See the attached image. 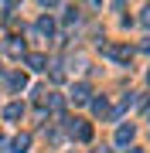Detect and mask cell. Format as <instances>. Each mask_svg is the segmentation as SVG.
<instances>
[{
  "instance_id": "obj_10",
  "label": "cell",
  "mask_w": 150,
  "mask_h": 153,
  "mask_svg": "<svg viewBox=\"0 0 150 153\" xmlns=\"http://www.w3.org/2000/svg\"><path fill=\"white\" fill-rule=\"evenodd\" d=\"M133 153H143V150H133Z\"/></svg>"
},
{
  "instance_id": "obj_6",
  "label": "cell",
  "mask_w": 150,
  "mask_h": 153,
  "mask_svg": "<svg viewBox=\"0 0 150 153\" xmlns=\"http://www.w3.org/2000/svg\"><path fill=\"white\" fill-rule=\"evenodd\" d=\"M28 65H31V68H45V58H41V55H31Z\"/></svg>"
},
{
  "instance_id": "obj_5",
  "label": "cell",
  "mask_w": 150,
  "mask_h": 153,
  "mask_svg": "<svg viewBox=\"0 0 150 153\" xmlns=\"http://www.w3.org/2000/svg\"><path fill=\"white\" fill-rule=\"evenodd\" d=\"M38 31H41V34H51V31H55V24H51L48 17H41V21H38Z\"/></svg>"
},
{
  "instance_id": "obj_4",
  "label": "cell",
  "mask_w": 150,
  "mask_h": 153,
  "mask_svg": "<svg viewBox=\"0 0 150 153\" xmlns=\"http://www.w3.org/2000/svg\"><path fill=\"white\" fill-rule=\"evenodd\" d=\"M130 140H133V126H123L116 133V143H130Z\"/></svg>"
},
{
  "instance_id": "obj_2",
  "label": "cell",
  "mask_w": 150,
  "mask_h": 153,
  "mask_svg": "<svg viewBox=\"0 0 150 153\" xmlns=\"http://www.w3.org/2000/svg\"><path fill=\"white\" fill-rule=\"evenodd\" d=\"M4 116H7V119H17V116H24V105H21V102H10V105L4 109Z\"/></svg>"
},
{
  "instance_id": "obj_1",
  "label": "cell",
  "mask_w": 150,
  "mask_h": 153,
  "mask_svg": "<svg viewBox=\"0 0 150 153\" xmlns=\"http://www.w3.org/2000/svg\"><path fill=\"white\" fill-rule=\"evenodd\" d=\"M10 153H28V146H31V136H14V143H10Z\"/></svg>"
},
{
  "instance_id": "obj_3",
  "label": "cell",
  "mask_w": 150,
  "mask_h": 153,
  "mask_svg": "<svg viewBox=\"0 0 150 153\" xmlns=\"http://www.w3.org/2000/svg\"><path fill=\"white\" fill-rule=\"evenodd\" d=\"M72 99H75V102H85V99H89V85H75L72 88Z\"/></svg>"
},
{
  "instance_id": "obj_8",
  "label": "cell",
  "mask_w": 150,
  "mask_h": 153,
  "mask_svg": "<svg viewBox=\"0 0 150 153\" xmlns=\"http://www.w3.org/2000/svg\"><path fill=\"white\" fill-rule=\"evenodd\" d=\"M10 55H14V58H17V55H24V44H21V41H14V44H10Z\"/></svg>"
},
{
  "instance_id": "obj_7",
  "label": "cell",
  "mask_w": 150,
  "mask_h": 153,
  "mask_svg": "<svg viewBox=\"0 0 150 153\" xmlns=\"http://www.w3.org/2000/svg\"><path fill=\"white\" fill-rule=\"evenodd\" d=\"M10 85H14V88H24V85H28V78H24V75H14Z\"/></svg>"
},
{
  "instance_id": "obj_9",
  "label": "cell",
  "mask_w": 150,
  "mask_h": 153,
  "mask_svg": "<svg viewBox=\"0 0 150 153\" xmlns=\"http://www.w3.org/2000/svg\"><path fill=\"white\" fill-rule=\"evenodd\" d=\"M99 153H109V150H99Z\"/></svg>"
}]
</instances>
